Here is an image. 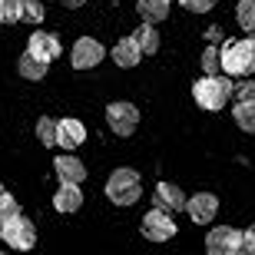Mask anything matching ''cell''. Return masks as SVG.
<instances>
[{"mask_svg": "<svg viewBox=\"0 0 255 255\" xmlns=\"http://www.w3.org/2000/svg\"><path fill=\"white\" fill-rule=\"evenodd\" d=\"M236 20H239V27H242V30L252 33V30H255V0H239Z\"/></svg>", "mask_w": 255, "mask_h": 255, "instance_id": "ffe728a7", "label": "cell"}, {"mask_svg": "<svg viewBox=\"0 0 255 255\" xmlns=\"http://www.w3.org/2000/svg\"><path fill=\"white\" fill-rule=\"evenodd\" d=\"M249 43H252V50H255V30H252V33H249Z\"/></svg>", "mask_w": 255, "mask_h": 255, "instance_id": "f1b7e54d", "label": "cell"}, {"mask_svg": "<svg viewBox=\"0 0 255 255\" xmlns=\"http://www.w3.org/2000/svg\"><path fill=\"white\" fill-rule=\"evenodd\" d=\"M37 139L43 146H57V120H50V116L37 120Z\"/></svg>", "mask_w": 255, "mask_h": 255, "instance_id": "603a6c76", "label": "cell"}, {"mask_svg": "<svg viewBox=\"0 0 255 255\" xmlns=\"http://www.w3.org/2000/svg\"><path fill=\"white\" fill-rule=\"evenodd\" d=\"M255 70V50L249 40H232L222 47V73L229 76H249Z\"/></svg>", "mask_w": 255, "mask_h": 255, "instance_id": "3957f363", "label": "cell"}, {"mask_svg": "<svg viewBox=\"0 0 255 255\" xmlns=\"http://www.w3.org/2000/svg\"><path fill=\"white\" fill-rule=\"evenodd\" d=\"M142 236L149 239V242H169L172 236H176V222H172V212H166V209H152V212H146L142 216Z\"/></svg>", "mask_w": 255, "mask_h": 255, "instance_id": "5b68a950", "label": "cell"}, {"mask_svg": "<svg viewBox=\"0 0 255 255\" xmlns=\"http://www.w3.org/2000/svg\"><path fill=\"white\" fill-rule=\"evenodd\" d=\"M17 70H20V76L23 80H43L47 76V60H40L37 53H23V57L17 60Z\"/></svg>", "mask_w": 255, "mask_h": 255, "instance_id": "2e32d148", "label": "cell"}, {"mask_svg": "<svg viewBox=\"0 0 255 255\" xmlns=\"http://www.w3.org/2000/svg\"><path fill=\"white\" fill-rule=\"evenodd\" d=\"M83 139H86V126L80 123V120H60L57 123V146L76 149Z\"/></svg>", "mask_w": 255, "mask_h": 255, "instance_id": "8fae6325", "label": "cell"}, {"mask_svg": "<svg viewBox=\"0 0 255 255\" xmlns=\"http://www.w3.org/2000/svg\"><path fill=\"white\" fill-rule=\"evenodd\" d=\"M139 192H142V182H139V172L136 169H113L110 179H106V196L110 202L116 206H132L139 202Z\"/></svg>", "mask_w": 255, "mask_h": 255, "instance_id": "7a4b0ae2", "label": "cell"}, {"mask_svg": "<svg viewBox=\"0 0 255 255\" xmlns=\"http://www.w3.org/2000/svg\"><path fill=\"white\" fill-rule=\"evenodd\" d=\"M132 37H136V43L142 47V53H156V50H159V33H156V27H152V23H146V20L136 27V33H132Z\"/></svg>", "mask_w": 255, "mask_h": 255, "instance_id": "d6986e66", "label": "cell"}, {"mask_svg": "<svg viewBox=\"0 0 255 255\" xmlns=\"http://www.w3.org/2000/svg\"><path fill=\"white\" fill-rule=\"evenodd\" d=\"M179 3L189 10V13H209V10L216 7V0H179Z\"/></svg>", "mask_w": 255, "mask_h": 255, "instance_id": "d4e9b609", "label": "cell"}, {"mask_svg": "<svg viewBox=\"0 0 255 255\" xmlns=\"http://www.w3.org/2000/svg\"><path fill=\"white\" fill-rule=\"evenodd\" d=\"M106 57V50L100 40L93 37H80L73 43V53H70V63H73V70H93V66H100Z\"/></svg>", "mask_w": 255, "mask_h": 255, "instance_id": "52a82bcc", "label": "cell"}, {"mask_svg": "<svg viewBox=\"0 0 255 255\" xmlns=\"http://www.w3.org/2000/svg\"><path fill=\"white\" fill-rule=\"evenodd\" d=\"M232 96H239V100H255V80H242V83L232 90Z\"/></svg>", "mask_w": 255, "mask_h": 255, "instance_id": "484cf974", "label": "cell"}, {"mask_svg": "<svg viewBox=\"0 0 255 255\" xmlns=\"http://www.w3.org/2000/svg\"><path fill=\"white\" fill-rule=\"evenodd\" d=\"M17 212H20V206L13 202V196H3V199H0V216H3V222H7V219H13Z\"/></svg>", "mask_w": 255, "mask_h": 255, "instance_id": "4316f807", "label": "cell"}, {"mask_svg": "<svg viewBox=\"0 0 255 255\" xmlns=\"http://www.w3.org/2000/svg\"><path fill=\"white\" fill-rule=\"evenodd\" d=\"M113 60H116V66H123V70H132V66L142 60V47L136 43V37H126V40H120L113 47Z\"/></svg>", "mask_w": 255, "mask_h": 255, "instance_id": "4fadbf2b", "label": "cell"}, {"mask_svg": "<svg viewBox=\"0 0 255 255\" xmlns=\"http://www.w3.org/2000/svg\"><path fill=\"white\" fill-rule=\"evenodd\" d=\"M202 73H209V76L222 73V50H216V47L202 50Z\"/></svg>", "mask_w": 255, "mask_h": 255, "instance_id": "7402d4cb", "label": "cell"}, {"mask_svg": "<svg viewBox=\"0 0 255 255\" xmlns=\"http://www.w3.org/2000/svg\"><path fill=\"white\" fill-rule=\"evenodd\" d=\"M249 236H252V239H255V226H252V229H249Z\"/></svg>", "mask_w": 255, "mask_h": 255, "instance_id": "4dcf8cb0", "label": "cell"}, {"mask_svg": "<svg viewBox=\"0 0 255 255\" xmlns=\"http://www.w3.org/2000/svg\"><path fill=\"white\" fill-rule=\"evenodd\" d=\"M186 212H189V219L196 226H209L219 212V199L212 192H196L192 199H186Z\"/></svg>", "mask_w": 255, "mask_h": 255, "instance_id": "9c48e42d", "label": "cell"}, {"mask_svg": "<svg viewBox=\"0 0 255 255\" xmlns=\"http://www.w3.org/2000/svg\"><path fill=\"white\" fill-rule=\"evenodd\" d=\"M156 206L166 209V212H179V209H186V196H182L179 186L159 182V186H156Z\"/></svg>", "mask_w": 255, "mask_h": 255, "instance_id": "5bb4252c", "label": "cell"}, {"mask_svg": "<svg viewBox=\"0 0 255 255\" xmlns=\"http://www.w3.org/2000/svg\"><path fill=\"white\" fill-rule=\"evenodd\" d=\"M239 246H242V232L229 226H219L206 236V252L209 255H239Z\"/></svg>", "mask_w": 255, "mask_h": 255, "instance_id": "ba28073f", "label": "cell"}, {"mask_svg": "<svg viewBox=\"0 0 255 255\" xmlns=\"http://www.w3.org/2000/svg\"><path fill=\"white\" fill-rule=\"evenodd\" d=\"M232 80H229V73L226 76H202V80H196L192 83V96H196V103L202 106V110H209V113H216V110H222L226 106V100L232 96Z\"/></svg>", "mask_w": 255, "mask_h": 255, "instance_id": "6da1fadb", "label": "cell"}, {"mask_svg": "<svg viewBox=\"0 0 255 255\" xmlns=\"http://www.w3.org/2000/svg\"><path fill=\"white\" fill-rule=\"evenodd\" d=\"M53 169H57L60 182H83L86 179V166L76 156H57L53 159Z\"/></svg>", "mask_w": 255, "mask_h": 255, "instance_id": "9a60e30c", "label": "cell"}, {"mask_svg": "<svg viewBox=\"0 0 255 255\" xmlns=\"http://www.w3.org/2000/svg\"><path fill=\"white\" fill-rule=\"evenodd\" d=\"M0 239H3L10 249H20V252H23V249H33V242H37V229H33V222H30V219H23L17 212L13 219H7V222H3Z\"/></svg>", "mask_w": 255, "mask_h": 255, "instance_id": "277c9868", "label": "cell"}, {"mask_svg": "<svg viewBox=\"0 0 255 255\" xmlns=\"http://www.w3.org/2000/svg\"><path fill=\"white\" fill-rule=\"evenodd\" d=\"M0 232H3V216H0Z\"/></svg>", "mask_w": 255, "mask_h": 255, "instance_id": "1f68e13d", "label": "cell"}, {"mask_svg": "<svg viewBox=\"0 0 255 255\" xmlns=\"http://www.w3.org/2000/svg\"><path fill=\"white\" fill-rule=\"evenodd\" d=\"M139 17L146 23H159V20H169V0H139L136 3Z\"/></svg>", "mask_w": 255, "mask_h": 255, "instance_id": "e0dca14e", "label": "cell"}, {"mask_svg": "<svg viewBox=\"0 0 255 255\" xmlns=\"http://www.w3.org/2000/svg\"><path fill=\"white\" fill-rule=\"evenodd\" d=\"M43 13H47V10H43V3H40V0H23V20H27V23H33V27H37L40 20H43Z\"/></svg>", "mask_w": 255, "mask_h": 255, "instance_id": "cb8c5ba5", "label": "cell"}, {"mask_svg": "<svg viewBox=\"0 0 255 255\" xmlns=\"http://www.w3.org/2000/svg\"><path fill=\"white\" fill-rule=\"evenodd\" d=\"M63 3H66V7H83L86 0H63Z\"/></svg>", "mask_w": 255, "mask_h": 255, "instance_id": "83f0119b", "label": "cell"}, {"mask_svg": "<svg viewBox=\"0 0 255 255\" xmlns=\"http://www.w3.org/2000/svg\"><path fill=\"white\" fill-rule=\"evenodd\" d=\"M23 20V0H0V23Z\"/></svg>", "mask_w": 255, "mask_h": 255, "instance_id": "44dd1931", "label": "cell"}, {"mask_svg": "<svg viewBox=\"0 0 255 255\" xmlns=\"http://www.w3.org/2000/svg\"><path fill=\"white\" fill-rule=\"evenodd\" d=\"M232 120L239 123V129L255 132V100H239L232 110Z\"/></svg>", "mask_w": 255, "mask_h": 255, "instance_id": "ac0fdd59", "label": "cell"}, {"mask_svg": "<svg viewBox=\"0 0 255 255\" xmlns=\"http://www.w3.org/2000/svg\"><path fill=\"white\" fill-rule=\"evenodd\" d=\"M106 123L116 136H132L139 126V110L132 103H110L106 106Z\"/></svg>", "mask_w": 255, "mask_h": 255, "instance_id": "8992f818", "label": "cell"}, {"mask_svg": "<svg viewBox=\"0 0 255 255\" xmlns=\"http://www.w3.org/2000/svg\"><path fill=\"white\" fill-rule=\"evenodd\" d=\"M53 206H57V212H76V209L83 206L80 182H60L57 196H53Z\"/></svg>", "mask_w": 255, "mask_h": 255, "instance_id": "7c38bea8", "label": "cell"}, {"mask_svg": "<svg viewBox=\"0 0 255 255\" xmlns=\"http://www.w3.org/2000/svg\"><path fill=\"white\" fill-rule=\"evenodd\" d=\"M3 196H7V189H3V186H0V199H3Z\"/></svg>", "mask_w": 255, "mask_h": 255, "instance_id": "f546056e", "label": "cell"}, {"mask_svg": "<svg viewBox=\"0 0 255 255\" xmlns=\"http://www.w3.org/2000/svg\"><path fill=\"white\" fill-rule=\"evenodd\" d=\"M27 43H30V47H27L30 53H37V57L47 60V63H53V60L60 57V50H63V47H60V40L53 37V33H43V30H37Z\"/></svg>", "mask_w": 255, "mask_h": 255, "instance_id": "30bf717a", "label": "cell"}]
</instances>
